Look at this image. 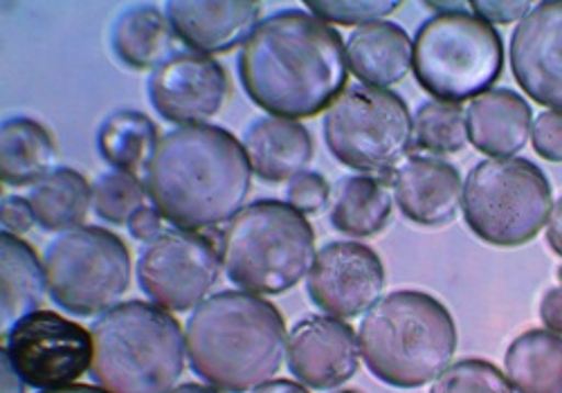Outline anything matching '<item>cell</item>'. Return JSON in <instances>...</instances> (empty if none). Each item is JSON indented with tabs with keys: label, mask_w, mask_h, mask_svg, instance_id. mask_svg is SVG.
Masks as SVG:
<instances>
[{
	"label": "cell",
	"mask_w": 562,
	"mask_h": 393,
	"mask_svg": "<svg viewBox=\"0 0 562 393\" xmlns=\"http://www.w3.org/2000/svg\"><path fill=\"white\" fill-rule=\"evenodd\" d=\"M239 77L250 100L270 115L313 117L345 92L347 45L322 19L281 10L263 19L244 45Z\"/></svg>",
	"instance_id": "1"
},
{
	"label": "cell",
	"mask_w": 562,
	"mask_h": 393,
	"mask_svg": "<svg viewBox=\"0 0 562 393\" xmlns=\"http://www.w3.org/2000/svg\"><path fill=\"white\" fill-rule=\"evenodd\" d=\"M252 169L244 144L212 124L178 126L160 137L145 171L151 205L178 229H207L244 210Z\"/></svg>",
	"instance_id": "2"
},
{
	"label": "cell",
	"mask_w": 562,
	"mask_h": 393,
	"mask_svg": "<svg viewBox=\"0 0 562 393\" xmlns=\"http://www.w3.org/2000/svg\"><path fill=\"white\" fill-rule=\"evenodd\" d=\"M184 344L196 375L218 391L246 393L279 373L289 335L284 317L261 294L223 290L194 308Z\"/></svg>",
	"instance_id": "3"
},
{
	"label": "cell",
	"mask_w": 562,
	"mask_h": 393,
	"mask_svg": "<svg viewBox=\"0 0 562 393\" xmlns=\"http://www.w3.org/2000/svg\"><path fill=\"white\" fill-rule=\"evenodd\" d=\"M360 353L367 369L396 389L435 382L457 351L450 311L428 292L396 290L379 300L360 322Z\"/></svg>",
	"instance_id": "4"
},
{
	"label": "cell",
	"mask_w": 562,
	"mask_h": 393,
	"mask_svg": "<svg viewBox=\"0 0 562 393\" xmlns=\"http://www.w3.org/2000/svg\"><path fill=\"white\" fill-rule=\"evenodd\" d=\"M92 380L109 393H169L184 371L178 319L158 304L131 300L92 324Z\"/></svg>",
	"instance_id": "5"
},
{
	"label": "cell",
	"mask_w": 562,
	"mask_h": 393,
	"mask_svg": "<svg viewBox=\"0 0 562 393\" xmlns=\"http://www.w3.org/2000/svg\"><path fill=\"white\" fill-rule=\"evenodd\" d=\"M315 232L289 203L255 201L234 216L221 236L227 279L252 294H281L308 277Z\"/></svg>",
	"instance_id": "6"
},
{
	"label": "cell",
	"mask_w": 562,
	"mask_h": 393,
	"mask_svg": "<svg viewBox=\"0 0 562 393\" xmlns=\"http://www.w3.org/2000/svg\"><path fill=\"white\" fill-rule=\"evenodd\" d=\"M459 8L437 12L414 36L416 81L435 100L450 104L473 102L504 70V43L497 30Z\"/></svg>",
	"instance_id": "7"
},
{
	"label": "cell",
	"mask_w": 562,
	"mask_h": 393,
	"mask_svg": "<svg viewBox=\"0 0 562 393\" xmlns=\"http://www.w3.org/2000/svg\"><path fill=\"white\" fill-rule=\"evenodd\" d=\"M463 218L484 243L520 248L549 223L553 193L544 171L525 158H488L463 182Z\"/></svg>",
	"instance_id": "8"
},
{
	"label": "cell",
	"mask_w": 562,
	"mask_h": 393,
	"mask_svg": "<svg viewBox=\"0 0 562 393\" xmlns=\"http://www.w3.org/2000/svg\"><path fill=\"white\" fill-rule=\"evenodd\" d=\"M331 156L364 176L392 173L414 142V124L401 94L390 88L349 86L324 115Z\"/></svg>",
	"instance_id": "9"
},
{
	"label": "cell",
	"mask_w": 562,
	"mask_h": 393,
	"mask_svg": "<svg viewBox=\"0 0 562 393\" xmlns=\"http://www.w3.org/2000/svg\"><path fill=\"white\" fill-rule=\"evenodd\" d=\"M43 268L53 302L77 317L106 313L131 285L126 243L104 227L61 232L45 248Z\"/></svg>",
	"instance_id": "10"
},
{
	"label": "cell",
	"mask_w": 562,
	"mask_h": 393,
	"mask_svg": "<svg viewBox=\"0 0 562 393\" xmlns=\"http://www.w3.org/2000/svg\"><path fill=\"white\" fill-rule=\"evenodd\" d=\"M221 272V257L210 236L167 229L137 257V281L147 297L165 311L184 313L207 300Z\"/></svg>",
	"instance_id": "11"
},
{
	"label": "cell",
	"mask_w": 562,
	"mask_h": 393,
	"mask_svg": "<svg viewBox=\"0 0 562 393\" xmlns=\"http://www.w3.org/2000/svg\"><path fill=\"white\" fill-rule=\"evenodd\" d=\"M3 335V353L38 391L72 386L92 367V335L59 313L36 311Z\"/></svg>",
	"instance_id": "12"
},
{
	"label": "cell",
	"mask_w": 562,
	"mask_h": 393,
	"mask_svg": "<svg viewBox=\"0 0 562 393\" xmlns=\"http://www.w3.org/2000/svg\"><path fill=\"white\" fill-rule=\"evenodd\" d=\"M306 290L311 302L326 315L351 319L381 300L385 268L381 257L367 245L334 240L315 255Z\"/></svg>",
	"instance_id": "13"
},
{
	"label": "cell",
	"mask_w": 562,
	"mask_h": 393,
	"mask_svg": "<svg viewBox=\"0 0 562 393\" xmlns=\"http://www.w3.org/2000/svg\"><path fill=\"white\" fill-rule=\"evenodd\" d=\"M147 92L162 120L194 126L221 113L229 94V79L225 68L207 55L176 53L151 72Z\"/></svg>",
	"instance_id": "14"
},
{
	"label": "cell",
	"mask_w": 562,
	"mask_h": 393,
	"mask_svg": "<svg viewBox=\"0 0 562 393\" xmlns=\"http://www.w3.org/2000/svg\"><path fill=\"white\" fill-rule=\"evenodd\" d=\"M508 57L531 100L562 111V0L533 5L510 36Z\"/></svg>",
	"instance_id": "15"
},
{
	"label": "cell",
	"mask_w": 562,
	"mask_h": 393,
	"mask_svg": "<svg viewBox=\"0 0 562 393\" xmlns=\"http://www.w3.org/2000/svg\"><path fill=\"white\" fill-rule=\"evenodd\" d=\"M356 330L331 315H308L289 333V371L308 389L329 391L351 380L360 367Z\"/></svg>",
	"instance_id": "16"
},
{
	"label": "cell",
	"mask_w": 562,
	"mask_h": 393,
	"mask_svg": "<svg viewBox=\"0 0 562 393\" xmlns=\"http://www.w3.org/2000/svg\"><path fill=\"white\" fill-rule=\"evenodd\" d=\"M165 14L192 53L210 57L246 45L259 25L261 5L250 0H171Z\"/></svg>",
	"instance_id": "17"
},
{
	"label": "cell",
	"mask_w": 562,
	"mask_h": 393,
	"mask_svg": "<svg viewBox=\"0 0 562 393\" xmlns=\"http://www.w3.org/2000/svg\"><path fill=\"white\" fill-rule=\"evenodd\" d=\"M392 195L401 214L424 227L452 223L463 203V182L459 171L430 156L403 160L390 178Z\"/></svg>",
	"instance_id": "18"
},
{
	"label": "cell",
	"mask_w": 562,
	"mask_h": 393,
	"mask_svg": "<svg viewBox=\"0 0 562 393\" xmlns=\"http://www.w3.org/2000/svg\"><path fill=\"white\" fill-rule=\"evenodd\" d=\"M468 139L488 158H513L531 139L533 111L522 94L491 88L465 111Z\"/></svg>",
	"instance_id": "19"
},
{
	"label": "cell",
	"mask_w": 562,
	"mask_h": 393,
	"mask_svg": "<svg viewBox=\"0 0 562 393\" xmlns=\"http://www.w3.org/2000/svg\"><path fill=\"white\" fill-rule=\"evenodd\" d=\"M244 151L252 173L268 182H291L313 160V137L304 124L289 117H257L244 133Z\"/></svg>",
	"instance_id": "20"
},
{
	"label": "cell",
	"mask_w": 562,
	"mask_h": 393,
	"mask_svg": "<svg viewBox=\"0 0 562 393\" xmlns=\"http://www.w3.org/2000/svg\"><path fill=\"white\" fill-rule=\"evenodd\" d=\"M347 61L364 86L387 88L403 81L412 70L414 41L396 23H371L349 36Z\"/></svg>",
	"instance_id": "21"
},
{
	"label": "cell",
	"mask_w": 562,
	"mask_h": 393,
	"mask_svg": "<svg viewBox=\"0 0 562 393\" xmlns=\"http://www.w3.org/2000/svg\"><path fill=\"white\" fill-rule=\"evenodd\" d=\"M48 279L45 268L21 236L0 234V322L3 333L23 317L41 311Z\"/></svg>",
	"instance_id": "22"
},
{
	"label": "cell",
	"mask_w": 562,
	"mask_h": 393,
	"mask_svg": "<svg viewBox=\"0 0 562 393\" xmlns=\"http://www.w3.org/2000/svg\"><path fill=\"white\" fill-rule=\"evenodd\" d=\"M57 160L53 135L41 122L10 117L0 131V178L10 187L34 184L48 176Z\"/></svg>",
	"instance_id": "23"
},
{
	"label": "cell",
	"mask_w": 562,
	"mask_h": 393,
	"mask_svg": "<svg viewBox=\"0 0 562 393\" xmlns=\"http://www.w3.org/2000/svg\"><path fill=\"white\" fill-rule=\"evenodd\" d=\"M392 218V195L387 184L373 176H347L331 193V225L353 238L376 236Z\"/></svg>",
	"instance_id": "24"
},
{
	"label": "cell",
	"mask_w": 562,
	"mask_h": 393,
	"mask_svg": "<svg viewBox=\"0 0 562 393\" xmlns=\"http://www.w3.org/2000/svg\"><path fill=\"white\" fill-rule=\"evenodd\" d=\"M171 23L156 5L124 10L111 30L113 53L131 70H156L171 57Z\"/></svg>",
	"instance_id": "25"
},
{
	"label": "cell",
	"mask_w": 562,
	"mask_h": 393,
	"mask_svg": "<svg viewBox=\"0 0 562 393\" xmlns=\"http://www.w3.org/2000/svg\"><path fill=\"white\" fill-rule=\"evenodd\" d=\"M504 369L518 393H562V335L536 328L515 337Z\"/></svg>",
	"instance_id": "26"
},
{
	"label": "cell",
	"mask_w": 562,
	"mask_h": 393,
	"mask_svg": "<svg viewBox=\"0 0 562 393\" xmlns=\"http://www.w3.org/2000/svg\"><path fill=\"white\" fill-rule=\"evenodd\" d=\"M27 201L36 223L48 232L79 227L92 205V184L83 173L61 167L32 184Z\"/></svg>",
	"instance_id": "27"
},
{
	"label": "cell",
	"mask_w": 562,
	"mask_h": 393,
	"mask_svg": "<svg viewBox=\"0 0 562 393\" xmlns=\"http://www.w3.org/2000/svg\"><path fill=\"white\" fill-rule=\"evenodd\" d=\"M156 124L139 111H115L98 131V149L117 171L139 178L145 173L158 146Z\"/></svg>",
	"instance_id": "28"
},
{
	"label": "cell",
	"mask_w": 562,
	"mask_h": 393,
	"mask_svg": "<svg viewBox=\"0 0 562 393\" xmlns=\"http://www.w3.org/2000/svg\"><path fill=\"white\" fill-rule=\"evenodd\" d=\"M412 124L414 142L418 144V149L437 156L459 154L463 146L471 142L468 139L465 113L459 104L439 100L420 104L412 117Z\"/></svg>",
	"instance_id": "29"
},
{
	"label": "cell",
	"mask_w": 562,
	"mask_h": 393,
	"mask_svg": "<svg viewBox=\"0 0 562 393\" xmlns=\"http://www.w3.org/2000/svg\"><path fill=\"white\" fill-rule=\"evenodd\" d=\"M147 187L137 176L117 169L104 171L92 184V207L95 214L113 225H128L131 216L145 207Z\"/></svg>",
	"instance_id": "30"
},
{
	"label": "cell",
	"mask_w": 562,
	"mask_h": 393,
	"mask_svg": "<svg viewBox=\"0 0 562 393\" xmlns=\"http://www.w3.org/2000/svg\"><path fill=\"white\" fill-rule=\"evenodd\" d=\"M430 393H513V386L495 364L471 358L448 367Z\"/></svg>",
	"instance_id": "31"
},
{
	"label": "cell",
	"mask_w": 562,
	"mask_h": 393,
	"mask_svg": "<svg viewBox=\"0 0 562 393\" xmlns=\"http://www.w3.org/2000/svg\"><path fill=\"white\" fill-rule=\"evenodd\" d=\"M313 16L336 25H371L381 23L401 8L396 0H311L306 3Z\"/></svg>",
	"instance_id": "32"
},
{
	"label": "cell",
	"mask_w": 562,
	"mask_h": 393,
	"mask_svg": "<svg viewBox=\"0 0 562 393\" xmlns=\"http://www.w3.org/2000/svg\"><path fill=\"white\" fill-rule=\"evenodd\" d=\"M331 187L317 171H302L286 187V203L304 216L319 214L329 203Z\"/></svg>",
	"instance_id": "33"
},
{
	"label": "cell",
	"mask_w": 562,
	"mask_h": 393,
	"mask_svg": "<svg viewBox=\"0 0 562 393\" xmlns=\"http://www.w3.org/2000/svg\"><path fill=\"white\" fill-rule=\"evenodd\" d=\"M533 149L549 162H562V111H544L533 122Z\"/></svg>",
	"instance_id": "34"
},
{
	"label": "cell",
	"mask_w": 562,
	"mask_h": 393,
	"mask_svg": "<svg viewBox=\"0 0 562 393\" xmlns=\"http://www.w3.org/2000/svg\"><path fill=\"white\" fill-rule=\"evenodd\" d=\"M471 8L488 25H508L522 21L533 10L527 0H475Z\"/></svg>",
	"instance_id": "35"
},
{
	"label": "cell",
	"mask_w": 562,
	"mask_h": 393,
	"mask_svg": "<svg viewBox=\"0 0 562 393\" xmlns=\"http://www.w3.org/2000/svg\"><path fill=\"white\" fill-rule=\"evenodd\" d=\"M0 223H3L5 234L21 236L30 232L36 223L30 201L21 199V195H8V199H3V205H0Z\"/></svg>",
	"instance_id": "36"
},
{
	"label": "cell",
	"mask_w": 562,
	"mask_h": 393,
	"mask_svg": "<svg viewBox=\"0 0 562 393\" xmlns=\"http://www.w3.org/2000/svg\"><path fill=\"white\" fill-rule=\"evenodd\" d=\"M162 214L151 205H145V207H139L133 216H131V221H128V232H131V236L133 238H137V240H154L156 236H160L162 234Z\"/></svg>",
	"instance_id": "37"
},
{
	"label": "cell",
	"mask_w": 562,
	"mask_h": 393,
	"mask_svg": "<svg viewBox=\"0 0 562 393\" xmlns=\"http://www.w3.org/2000/svg\"><path fill=\"white\" fill-rule=\"evenodd\" d=\"M540 317L547 330L562 335V285L544 292L542 304H540Z\"/></svg>",
	"instance_id": "38"
},
{
	"label": "cell",
	"mask_w": 562,
	"mask_h": 393,
	"mask_svg": "<svg viewBox=\"0 0 562 393\" xmlns=\"http://www.w3.org/2000/svg\"><path fill=\"white\" fill-rule=\"evenodd\" d=\"M547 240L551 245V250L562 257V199L553 205L549 223H547Z\"/></svg>",
	"instance_id": "39"
},
{
	"label": "cell",
	"mask_w": 562,
	"mask_h": 393,
	"mask_svg": "<svg viewBox=\"0 0 562 393\" xmlns=\"http://www.w3.org/2000/svg\"><path fill=\"white\" fill-rule=\"evenodd\" d=\"M0 364H3V393H25V380L16 373L5 353Z\"/></svg>",
	"instance_id": "40"
},
{
	"label": "cell",
	"mask_w": 562,
	"mask_h": 393,
	"mask_svg": "<svg viewBox=\"0 0 562 393\" xmlns=\"http://www.w3.org/2000/svg\"><path fill=\"white\" fill-rule=\"evenodd\" d=\"M252 393H311V391L293 380H272L257 386Z\"/></svg>",
	"instance_id": "41"
},
{
	"label": "cell",
	"mask_w": 562,
	"mask_h": 393,
	"mask_svg": "<svg viewBox=\"0 0 562 393\" xmlns=\"http://www.w3.org/2000/svg\"><path fill=\"white\" fill-rule=\"evenodd\" d=\"M41 393H109L102 386H90V384H72L64 389H53V391H41Z\"/></svg>",
	"instance_id": "42"
},
{
	"label": "cell",
	"mask_w": 562,
	"mask_h": 393,
	"mask_svg": "<svg viewBox=\"0 0 562 393\" xmlns=\"http://www.w3.org/2000/svg\"><path fill=\"white\" fill-rule=\"evenodd\" d=\"M169 393H221L214 386H205V384H180L176 389H171Z\"/></svg>",
	"instance_id": "43"
},
{
	"label": "cell",
	"mask_w": 562,
	"mask_h": 393,
	"mask_svg": "<svg viewBox=\"0 0 562 393\" xmlns=\"http://www.w3.org/2000/svg\"><path fill=\"white\" fill-rule=\"evenodd\" d=\"M555 277H558V281H560V285H562V266L558 268V272H555Z\"/></svg>",
	"instance_id": "44"
},
{
	"label": "cell",
	"mask_w": 562,
	"mask_h": 393,
	"mask_svg": "<svg viewBox=\"0 0 562 393\" xmlns=\"http://www.w3.org/2000/svg\"><path fill=\"white\" fill-rule=\"evenodd\" d=\"M336 393H358V391H336Z\"/></svg>",
	"instance_id": "45"
}]
</instances>
